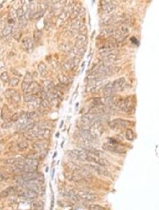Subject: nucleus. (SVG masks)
<instances>
[{
    "label": "nucleus",
    "instance_id": "f257e3e1",
    "mask_svg": "<svg viewBox=\"0 0 159 210\" xmlns=\"http://www.w3.org/2000/svg\"><path fill=\"white\" fill-rule=\"evenodd\" d=\"M110 103L112 105H115L120 109L127 113L131 112L134 108V102L131 96H127L125 98L122 96H119L117 98L111 96Z\"/></svg>",
    "mask_w": 159,
    "mask_h": 210
},
{
    "label": "nucleus",
    "instance_id": "f03ea898",
    "mask_svg": "<svg viewBox=\"0 0 159 210\" xmlns=\"http://www.w3.org/2000/svg\"><path fill=\"white\" fill-rule=\"evenodd\" d=\"M104 150H106L112 153H116L119 154H124L127 152V150L124 146L116 143H105L103 145Z\"/></svg>",
    "mask_w": 159,
    "mask_h": 210
},
{
    "label": "nucleus",
    "instance_id": "7ed1b4c3",
    "mask_svg": "<svg viewBox=\"0 0 159 210\" xmlns=\"http://www.w3.org/2000/svg\"><path fill=\"white\" fill-rule=\"evenodd\" d=\"M75 194L79 199L86 202L94 201L98 198V195L95 193L84 190H79L76 191V192H75Z\"/></svg>",
    "mask_w": 159,
    "mask_h": 210
},
{
    "label": "nucleus",
    "instance_id": "20e7f679",
    "mask_svg": "<svg viewBox=\"0 0 159 210\" xmlns=\"http://www.w3.org/2000/svg\"><path fill=\"white\" fill-rule=\"evenodd\" d=\"M131 122L127 120H123L121 118H117L115 120H113L109 123L110 128L112 129H121L127 128L130 126Z\"/></svg>",
    "mask_w": 159,
    "mask_h": 210
},
{
    "label": "nucleus",
    "instance_id": "39448f33",
    "mask_svg": "<svg viewBox=\"0 0 159 210\" xmlns=\"http://www.w3.org/2000/svg\"><path fill=\"white\" fill-rule=\"evenodd\" d=\"M67 154H69L72 158L79 160L81 161H86L88 153L84 149H73L67 151Z\"/></svg>",
    "mask_w": 159,
    "mask_h": 210
},
{
    "label": "nucleus",
    "instance_id": "423d86ee",
    "mask_svg": "<svg viewBox=\"0 0 159 210\" xmlns=\"http://www.w3.org/2000/svg\"><path fill=\"white\" fill-rule=\"evenodd\" d=\"M86 167L87 168H89V170L94 171L95 173H96L98 175H100L101 176H105V177H110L111 174L109 171L105 169V168L103 166H100V165H98L94 164H89L86 165Z\"/></svg>",
    "mask_w": 159,
    "mask_h": 210
},
{
    "label": "nucleus",
    "instance_id": "0eeeda50",
    "mask_svg": "<svg viewBox=\"0 0 159 210\" xmlns=\"http://www.w3.org/2000/svg\"><path fill=\"white\" fill-rule=\"evenodd\" d=\"M102 80H89L86 87V91L89 92H95V91L99 89L100 87H102Z\"/></svg>",
    "mask_w": 159,
    "mask_h": 210
},
{
    "label": "nucleus",
    "instance_id": "6e6552de",
    "mask_svg": "<svg viewBox=\"0 0 159 210\" xmlns=\"http://www.w3.org/2000/svg\"><path fill=\"white\" fill-rule=\"evenodd\" d=\"M21 48L28 53H31L34 48L33 42L31 38L25 37L21 41Z\"/></svg>",
    "mask_w": 159,
    "mask_h": 210
},
{
    "label": "nucleus",
    "instance_id": "1a4fd4ad",
    "mask_svg": "<svg viewBox=\"0 0 159 210\" xmlns=\"http://www.w3.org/2000/svg\"><path fill=\"white\" fill-rule=\"evenodd\" d=\"M40 174H38L36 171H30V172L23 173L21 176H19L18 182H23L31 181V180L37 179L40 178Z\"/></svg>",
    "mask_w": 159,
    "mask_h": 210
},
{
    "label": "nucleus",
    "instance_id": "9d476101",
    "mask_svg": "<svg viewBox=\"0 0 159 210\" xmlns=\"http://www.w3.org/2000/svg\"><path fill=\"white\" fill-rule=\"evenodd\" d=\"M112 87L115 93L122 92L126 87V81L124 78H120L116 79L112 83Z\"/></svg>",
    "mask_w": 159,
    "mask_h": 210
},
{
    "label": "nucleus",
    "instance_id": "9b49d317",
    "mask_svg": "<svg viewBox=\"0 0 159 210\" xmlns=\"http://www.w3.org/2000/svg\"><path fill=\"white\" fill-rule=\"evenodd\" d=\"M5 96L7 99H11L14 103H18L21 101V96L19 93L13 89H7L5 92Z\"/></svg>",
    "mask_w": 159,
    "mask_h": 210
},
{
    "label": "nucleus",
    "instance_id": "f8f14e48",
    "mask_svg": "<svg viewBox=\"0 0 159 210\" xmlns=\"http://www.w3.org/2000/svg\"><path fill=\"white\" fill-rule=\"evenodd\" d=\"M21 196L23 198L26 199V200H35V199L38 198V193L35 191V190H33L25 189L24 191L21 192Z\"/></svg>",
    "mask_w": 159,
    "mask_h": 210
},
{
    "label": "nucleus",
    "instance_id": "ddd939ff",
    "mask_svg": "<svg viewBox=\"0 0 159 210\" xmlns=\"http://www.w3.org/2000/svg\"><path fill=\"white\" fill-rule=\"evenodd\" d=\"M32 82H33V76L30 72H26L21 84V88L22 90H23V92H24L25 93L27 92V90H28L30 84H31Z\"/></svg>",
    "mask_w": 159,
    "mask_h": 210
},
{
    "label": "nucleus",
    "instance_id": "4468645a",
    "mask_svg": "<svg viewBox=\"0 0 159 210\" xmlns=\"http://www.w3.org/2000/svg\"><path fill=\"white\" fill-rule=\"evenodd\" d=\"M100 4H102V9L105 13H109L112 12V11L115 10L116 7L112 2L110 1H103L100 2Z\"/></svg>",
    "mask_w": 159,
    "mask_h": 210
},
{
    "label": "nucleus",
    "instance_id": "2eb2a0df",
    "mask_svg": "<svg viewBox=\"0 0 159 210\" xmlns=\"http://www.w3.org/2000/svg\"><path fill=\"white\" fill-rule=\"evenodd\" d=\"M87 43V37L86 35L83 34H79L76 38V48H84V45Z\"/></svg>",
    "mask_w": 159,
    "mask_h": 210
},
{
    "label": "nucleus",
    "instance_id": "dca6fc26",
    "mask_svg": "<svg viewBox=\"0 0 159 210\" xmlns=\"http://www.w3.org/2000/svg\"><path fill=\"white\" fill-rule=\"evenodd\" d=\"M80 61V60H79L78 58H72V59L68 60L67 62H64L63 65V67L65 70H72L76 66L78 65V63Z\"/></svg>",
    "mask_w": 159,
    "mask_h": 210
},
{
    "label": "nucleus",
    "instance_id": "f3484780",
    "mask_svg": "<svg viewBox=\"0 0 159 210\" xmlns=\"http://www.w3.org/2000/svg\"><path fill=\"white\" fill-rule=\"evenodd\" d=\"M40 91V86L36 81H33L31 84H30L29 87L27 90L26 93H32V94H35Z\"/></svg>",
    "mask_w": 159,
    "mask_h": 210
},
{
    "label": "nucleus",
    "instance_id": "a211bd4d",
    "mask_svg": "<svg viewBox=\"0 0 159 210\" xmlns=\"http://www.w3.org/2000/svg\"><path fill=\"white\" fill-rule=\"evenodd\" d=\"M103 93L105 97H110L114 95V91L112 87V83H109V84L104 86L103 88Z\"/></svg>",
    "mask_w": 159,
    "mask_h": 210
},
{
    "label": "nucleus",
    "instance_id": "6ab92c4d",
    "mask_svg": "<svg viewBox=\"0 0 159 210\" xmlns=\"http://www.w3.org/2000/svg\"><path fill=\"white\" fill-rule=\"evenodd\" d=\"M83 27V22L80 19H76L71 24V29L74 31H79Z\"/></svg>",
    "mask_w": 159,
    "mask_h": 210
},
{
    "label": "nucleus",
    "instance_id": "aec40b11",
    "mask_svg": "<svg viewBox=\"0 0 159 210\" xmlns=\"http://www.w3.org/2000/svg\"><path fill=\"white\" fill-rule=\"evenodd\" d=\"M11 110H9V108H8L7 106H3V108L2 109V118L4 120H9L10 118H12V114H11Z\"/></svg>",
    "mask_w": 159,
    "mask_h": 210
},
{
    "label": "nucleus",
    "instance_id": "412c9836",
    "mask_svg": "<svg viewBox=\"0 0 159 210\" xmlns=\"http://www.w3.org/2000/svg\"><path fill=\"white\" fill-rule=\"evenodd\" d=\"M15 192V188L13 187H9L0 192V198H6L8 196L12 195Z\"/></svg>",
    "mask_w": 159,
    "mask_h": 210
},
{
    "label": "nucleus",
    "instance_id": "4be33fe9",
    "mask_svg": "<svg viewBox=\"0 0 159 210\" xmlns=\"http://www.w3.org/2000/svg\"><path fill=\"white\" fill-rule=\"evenodd\" d=\"M16 17H17L18 22L26 21V12H24L23 8V7H19L16 11Z\"/></svg>",
    "mask_w": 159,
    "mask_h": 210
},
{
    "label": "nucleus",
    "instance_id": "5701e85b",
    "mask_svg": "<svg viewBox=\"0 0 159 210\" xmlns=\"http://www.w3.org/2000/svg\"><path fill=\"white\" fill-rule=\"evenodd\" d=\"M33 149L37 152L42 153L45 149V144L42 142H38L33 144Z\"/></svg>",
    "mask_w": 159,
    "mask_h": 210
},
{
    "label": "nucleus",
    "instance_id": "b1692460",
    "mask_svg": "<svg viewBox=\"0 0 159 210\" xmlns=\"http://www.w3.org/2000/svg\"><path fill=\"white\" fill-rule=\"evenodd\" d=\"M38 70L40 75L42 76H45L48 74V67L43 62H40L38 66Z\"/></svg>",
    "mask_w": 159,
    "mask_h": 210
},
{
    "label": "nucleus",
    "instance_id": "393cba45",
    "mask_svg": "<svg viewBox=\"0 0 159 210\" xmlns=\"http://www.w3.org/2000/svg\"><path fill=\"white\" fill-rule=\"evenodd\" d=\"M58 79H59V81L60 82V84L64 86L69 84L71 82L69 77H68L65 75H63V74H59V75L58 76Z\"/></svg>",
    "mask_w": 159,
    "mask_h": 210
},
{
    "label": "nucleus",
    "instance_id": "a878e982",
    "mask_svg": "<svg viewBox=\"0 0 159 210\" xmlns=\"http://www.w3.org/2000/svg\"><path fill=\"white\" fill-rule=\"evenodd\" d=\"M68 17V12H62L58 16V18H57V24H59L60 25H62V24L64 23V22L67 20V18ZM59 25V26H60Z\"/></svg>",
    "mask_w": 159,
    "mask_h": 210
},
{
    "label": "nucleus",
    "instance_id": "bb28decb",
    "mask_svg": "<svg viewBox=\"0 0 159 210\" xmlns=\"http://www.w3.org/2000/svg\"><path fill=\"white\" fill-rule=\"evenodd\" d=\"M21 159L18 158H9V159H7L4 161V164H7V165H17L19 161H20Z\"/></svg>",
    "mask_w": 159,
    "mask_h": 210
},
{
    "label": "nucleus",
    "instance_id": "cd10ccee",
    "mask_svg": "<svg viewBox=\"0 0 159 210\" xmlns=\"http://www.w3.org/2000/svg\"><path fill=\"white\" fill-rule=\"evenodd\" d=\"M44 87L47 89L48 92H53L54 90V84L50 80H45L43 81Z\"/></svg>",
    "mask_w": 159,
    "mask_h": 210
},
{
    "label": "nucleus",
    "instance_id": "c85d7f7f",
    "mask_svg": "<svg viewBox=\"0 0 159 210\" xmlns=\"http://www.w3.org/2000/svg\"><path fill=\"white\" fill-rule=\"evenodd\" d=\"M13 31V27L10 25H7L4 28V29L2 30V35L3 36H8L9 35L11 34H12Z\"/></svg>",
    "mask_w": 159,
    "mask_h": 210
},
{
    "label": "nucleus",
    "instance_id": "c756f323",
    "mask_svg": "<svg viewBox=\"0 0 159 210\" xmlns=\"http://www.w3.org/2000/svg\"><path fill=\"white\" fill-rule=\"evenodd\" d=\"M36 98L37 97L35 96V95L32 94V93H26L25 95H24V101L27 102V103H31V102L35 101Z\"/></svg>",
    "mask_w": 159,
    "mask_h": 210
},
{
    "label": "nucleus",
    "instance_id": "7c9ffc66",
    "mask_svg": "<svg viewBox=\"0 0 159 210\" xmlns=\"http://www.w3.org/2000/svg\"><path fill=\"white\" fill-rule=\"evenodd\" d=\"M42 31H40V30H35V31L33 32V40L35 43H38L41 39V37H42Z\"/></svg>",
    "mask_w": 159,
    "mask_h": 210
},
{
    "label": "nucleus",
    "instance_id": "2f4dec72",
    "mask_svg": "<svg viewBox=\"0 0 159 210\" xmlns=\"http://www.w3.org/2000/svg\"><path fill=\"white\" fill-rule=\"evenodd\" d=\"M125 138L129 141H132L134 139V132L131 129H127L125 132Z\"/></svg>",
    "mask_w": 159,
    "mask_h": 210
},
{
    "label": "nucleus",
    "instance_id": "473e14b6",
    "mask_svg": "<svg viewBox=\"0 0 159 210\" xmlns=\"http://www.w3.org/2000/svg\"><path fill=\"white\" fill-rule=\"evenodd\" d=\"M89 210H106L105 207L99 205V204H91L89 206Z\"/></svg>",
    "mask_w": 159,
    "mask_h": 210
},
{
    "label": "nucleus",
    "instance_id": "72a5a7b5",
    "mask_svg": "<svg viewBox=\"0 0 159 210\" xmlns=\"http://www.w3.org/2000/svg\"><path fill=\"white\" fill-rule=\"evenodd\" d=\"M18 147L20 150H26L28 147V144L26 141H21L18 143Z\"/></svg>",
    "mask_w": 159,
    "mask_h": 210
},
{
    "label": "nucleus",
    "instance_id": "f704fd0d",
    "mask_svg": "<svg viewBox=\"0 0 159 210\" xmlns=\"http://www.w3.org/2000/svg\"><path fill=\"white\" fill-rule=\"evenodd\" d=\"M59 49L63 52H69L71 50V48L69 44L62 43L59 46Z\"/></svg>",
    "mask_w": 159,
    "mask_h": 210
},
{
    "label": "nucleus",
    "instance_id": "c9c22d12",
    "mask_svg": "<svg viewBox=\"0 0 159 210\" xmlns=\"http://www.w3.org/2000/svg\"><path fill=\"white\" fill-rule=\"evenodd\" d=\"M19 81H20V80H19L18 78H15V77H13V78L9 79V86H11V87H14L19 84Z\"/></svg>",
    "mask_w": 159,
    "mask_h": 210
},
{
    "label": "nucleus",
    "instance_id": "e433bc0d",
    "mask_svg": "<svg viewBox=\"0 0 159 210\" xmlns=\"http://www.w3.org/2000/svg\"><path fill=\"white\" fill-rule=\"evenodd\" d=\"M0 79H2V81L8 82L9 81V74H8L7 71H4V72H2L1 74V75H0Z\"/></svg>",
    "mask_w": 159,
    "mask_h": 210
},
{
    "label": "nucleus",
    "instance_id": "4c0bfd02",
    "mask_svg": "<svg viewBox=\"0 0 159 210\" xmlns=\"http://www.w3.org/2000/svg\"><path fill=\"white\" fill-rule=\"evenodd\" d=\"M44 13H45V12H43V11H41L40 9H38L37 11V12H35L33 15L32 18H34V19H39V18H40L44 15Z\"/></svg>",
    "mask_w": 159,
    "mask_h": 210
},
{
    "label": "nucleus",
    "instance_id": "58836bf2",
    "mask_svg": "<svg viewBox=\"0 0 159 210\" xmlns=\"http://www.w3.org/2000/svg\"><path fill=\"white\" fill-rule=\"evenodd\" d=\"M40 106L46 108H48L49 106H50V102H49L48 99L43 98L40 102Z\"/></svg>",
    "mask_w": 159,
    "mask_h": 210
},
{
    "label": "nucleus",
    "instance_id": "ea45409f",
    "mask_svg": "<svg viewBox=\"0 0 159 210\" xmlns=\"http://www.w3.org/2000/svg\"><path fill=\"white\" fill-rule=\"evenodd\" d=\"M22 112L21 113H14V114H13L12 115V118H11V120H12V121H18L19 120V118H21V116L23 115V114H21Z\"/></svg>",
    "mask_w": 159,
    "mask_h": 210
},
{
    "label": "nucleus",
    "instance_id": "a19ab883",
    "mask_svg": "<svg viewBox=\"0 0 159 210\" xmlns=\"http://www.w3.org/2000/svg\"><path fill=\"white\" fill-rule=\"evenodd\" d=\"M21 37V31H19V30L16 31V32L14 33V34H13V38H14L16 40H18L19 39H20Z\"/></svg>",
    "mask_w": 159,
    "mask_h": 210
},
{
    "label": "nucleus",
    "instance_id": "79ce46f5",
    "mask_svg": "<svg viewBox=\"0 0 159 210\" xmlns=\"http://www.w3.org/2000/svg\"><path fill=\"white\" fill-rule=\"evenodd\" d=\"M12 126V123L11 121H8V122H5L2 125V128H9Z\"/></svg>",
    "mask_w": 159,
    "mask_h": 210
},
{
    "label": "nucleus",
    "instance_id": "37998d69",
    "mask_svg": "<svg viewBox=\"0 0 159 210\" xmlns=\"http://www.w3.org/2000/svg\"><path fill=\"white\" fill-rule=\"evenodd\" d=\"M4 178V176H3V174H2V173H0V182L3 181Z\"/></svg>",
    "mask_w": 159,
    "mask_h": 210
},
{
    "label": "nucleus",
    "instance_id": "c03bdc74",
    "mask_svg": "<svg viewBox=\"0 0 159 210\" xmlns=\"http://www.w3.org/2000/svg\"><path fill=\"white\" fill-rule=\"evenodd\" d=\"M54 169L53 170V175H52V178H53V177H54Z\"/></svg>",
    "mask_w": 159,
    "mask_h": 210
},
{
    "label": "nucleus",
    "instance_id": "a18cd8bd",
    "mask_svg": "<svg viewBox=\"0 0 159 210\" xmlns=\"http://www.w3.org/2000/svg\"><path fill=\"white\" fill-rule=\"evenodd\" d=\"M57 152H55V153H54V156H53V159H54V158H55V156H57Z\"/></svg>",
    "mask_w": 159,
    "mask_h": 210
},
{
    "label": "nucleus",
    "instance_id": "49530a36",
    "mask_svg": "<svg viewBox=\"0 0 159 210\" xmlns=\"http://www.w3.org/2000/svg\"><path fill=\"white\" fill-rule=\"evenodd\" d=\"M59 133H57V135H56L57 137H59Z\"/></svg>",
    "mask_w": 159,
    "mask_h": 210
},
{
    "label": "nucleus",
    "instance_id": "de8ad7c7",
    "mask_svg": "<svg viewBox=\"0 0 159 210\" xmlns=\"http://www.w3.org/2000/svg\"><path fill=\"white\" fill-rule=\"evenodd\" d=\"M63 144H64V142H62V144H61V146H62H62H63Z\"/></svg>",
    "mask_w": 159,
    "mask_h": 210
}]
</instances>
